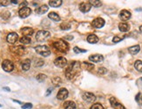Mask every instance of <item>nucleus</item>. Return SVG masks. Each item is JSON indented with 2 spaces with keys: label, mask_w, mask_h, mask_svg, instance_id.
Here are the masks:
<instances>
[{
  "label": "nucleus",
  "mask_w": 142,
  "mask_h": 109,
  "mask_svg": "<svg viewBox=\"0 0 142 109\" xmlns=\"http://www.w3.org/2000/svg\"><path fill=\"white\" fill-rule=\"evenodd\" d=\"M82 98L86 102H93L94 101H96V96L94 94L92 93H88V92H86L82 94Z\"/></svg>",
  "instance_id": "nucleus-10"
},
{
  "label": "nucleus",
  "mask_w": 142,
  "mask_h": 109,
  "mask_svg": "<svg viewBox=\"0 0 142 109\" xmlns=\"http://www.w3.org/2000/svg\"><path fill=\"white\" fill-rule=\"evenodd\" d=\"M3 89H4V90H5V91H8V92L11 91V89H10L9 87H3Z\"/></svg>",
  "instance_id": "nucleus-45"
},
{
  "label": "nucleus",
  "mask_w": 142,
  "mask_h": 109,
  "mask_svg": "<svg viewBox=\"0 0 142 109\" xmlns=\"http://www.w3.org/2000/svg\"><path fill=\"white\" fill-rule=\"evenodd\" d=\"M21 32L23 33L24 37H30L31 35L33 34V29L32 28H30V27H25V28H23V29L21 30Z\"/></svg>",
  "instance_id": "nucleus-16"
},
{
  "label": "nucleus",
  "mask_w": 142,
  "mask_h": 109,
  "mask_svg": "<svg viewBox=\"0 0 142 109\" xmlns=\"http://www.w3.org/2000/svg\"><path fill=\"white\" fill-rule=\"evenodd\" d=\"M21 67H22V69L24 71H27L30 69L31 68V60L30 59H25V61H22L21 63Z\"/></svg>",
  "instance_id": "nucleus-18"
},
{
  "label": "nucleus",
  "mask_w": 142,
  "mask_h": 109,
  "mask_svg": "<svg viewBox=\"0 0 142 109\" xmlns=\"http://www.w3.org/2000/svg\"><path fill=\"white\" fill-rule=\"evenodd\" d=\"M89 60L93 62H100L104 60V56L100 54H95V55H92V56H89Z\"/></svg>",
  "instance_id": "nucleus-14"
},
{
  "label": "nucleus",
  "mask_w": 142,
  "mask_h": 109,
  "mask_svg": "<svg viewBox=\"0 0 142 109\" xmlns=\"http://www.w3.org/2000/svg\"><path fill=\"white\" fill-rule=\"evenodd\" d=\"M91 8H92V5H91V4L89 3H86V2H83V3H81L79 4V10H80L81 12L83 13H86L88 12V11H90Z\"/></svg>",
  "instance_id": "nucleus-12"
},
{
  "label": "nucleus",
  "mask_w": 142,
  "mask_h": 109,
  "mask_svg": "<svg viewBox=\"0 0 142 109\" xmlns=\"http://www.w3.org/2000/svg\"><path fill=\"white\" fill-rule=\"evenodd\" d=\"M11 1H8V0H5V1H0V5L1 6H7L9 5Z\"/></svg>",
  "instance_id": "nucleus-40"
},
{
  "label": "nucleus",
  "mask_w": 142,
  "mask_h": 109,
  "mask_svg": "<svg viewBox=\"0 0 142 109\" xmlns=\"http://www.w3.org/2000/svg\"><path fill=\"white\" fill-rule=\"evenodd\" d=\"M1 106H2V105H1V104H0V107H1Z\"/></svg>",
  "instance_id": "nucleus-49"
},
{
  "label": "nucleus",
  "mask_w": 142,
  "mask_h": 109,
  "mask_svg": "<svg viewBox=\"0 0 142 109\" xmlns=\"http://www.w3.org/2000/svg\"><path fill=\"white\" fill-rule=\"evenodd\" d=\"M11 50H12L14 53L19 55V56H22V55L25 53V48L23 46H16V47H12L11 48Z\"/></svg>",
  "instance_id": "nucleus-17"
},
{
  "label": "nucleus",
  "mask_w": 142,
  "mask_h": 109,
  "mask_svg": "<svg viewBox=\"0 0 142 109\" xmlns=\"http://www.w3.org/2000/svg\"><path fill=\"white\" fill-rule=\"evenodd\" d=\"M54 64L58 68H64L65 66H66V64H67V61L66 58L63 57V56H59V57L55 59Z\"/></svg>",
  "instance_id": "nucleus-6"
},
{
  "label": "nucleus",
  "mask_w": 142,
  "mask_h": 109,
  "mask_svg": "<svg viewBox=\"0 0 142 109\" xmlns=\"http://www.w3.org/2000/svg\"><path fill=\"white\" fill-rule=\"evenodd\" d=\"M50 37V32L46 30H39L36 35V39L38 42H45L47 38Z\"/></svg>",
  "instance_id": "nucleus-4"
},
{
  "label": "nucleus",
  "mask_w": 142,
  "mask_h": 109,
  "mask_svg": "<svg viewBox=\"0 0 142 109\" xmlns=\"http://www.w3.org/2000/svg\"><path fill=\"white\" fill-rule=\"evenodd\" d=\"M134 68H136L139 72H142V61H136L135 63H134Z\"/></svg>",
  "instance_id": "nucleus-27"
},
{
  "label": "nucleus",
  "mask_w": 142,
  "mask_h": 109,
  "mask_svg": "<svg viewBox=\"0 0 142 109\" xmlns=\"http://www.w3.org/2000/svg\"><path fill=\"white\" fill-rule=\"evenodd\" d=\"M35 51L37 52L38 54L41 55L42 56H45V57L49 56L51 55L50 49L48 48L47 46H45V45H39V46L35 47Z\"/></svg>",
  "instance_id": "nucleus-3"
},
{
  "label": "nucleus",
  "mask_w": 142,
  "mask_h": 109,
  "mask_svg": "<svg viewBox=\"0 0 142 109\" xmlns=\"http://www.w3.org/2000/svg\"><path fill=\"white\" fill-rule=\"evenodd\" d=\"M67 97H68V91L66 88H61L57 94V98L60 99V101L66 99Z\"/></svg>",
  "instance_id": "nucleus-13"
},
{
  "label": "nucleus",
  "mask_w": 142,
  "mask_h": 109,
  "mask_svg": "<svg viewBox=\"0 0 142 109\" xmlns=\"http://www.w3.org/2000/svg\"><path fill=\"white\" fill-rule=\"evenodd\" d=\"M52 83H53L55 86H58V85L61 83V79H60L59 77H55L52 79Z\"/></svg>",
  "instance_id": "nucleus-33"
},
{
  "label": "nucleus",
  "mask_w": 142,
  "mask_h": 109,
  "mask_svg": "<svg viewBox=\"0 0 142 109\" xmlns=\"http://www.w3.org/2000/svg\"><path fill=\"white\" fill-rule=\"evenodd\" d=\"M92 24L96 29H100V28H102L103 26L105 25V20L101 17L95 18V19L93 21Z\"/></svg>",
  "instance_id": "nucleus-9"
},
{
  "label": "nucleus",
  "mask_w": 142,
  "mask_h": 109,
  "mask_svg": "<svg viewBox=\"0 0 142 109\" xmlns=\"http://www.w3.org/2000/svg\"><path fill=\"white\" fill-rule=\"evenodd\" d=\"M82 67L85 68L86 70L88 71H92L93 68H94V65L92 64V63H88V62H83L82 63Z\"/></svg>",
  "instance_id": "nucleus-26"
},
{
  "label": "nucleus",
  "mask_w": 142,
  "mask_h": 109,
  "mask_svg": "<svg viewBox=\"0 0 142 109\" xmlns=\"http://www.w3.org/2000/svg\"><path fill=\"white\" fill-rule=\"evenodd\" d=\"M46 75H44V74H39V75H38L37 76H36V79H37L38 81H39V82H42V81H44V80L46 79Z\"/></svg>",
  "instance_id": "nucleus-30"
},
{
  "label": "nucleus",
  "mask_w": 142,
  "mask_h": 109,
  "mask_svg": "<svg viewBox=\"0 0 142 109\" xmlns=\"http://www.w3.org/2000/svg\"><path fill=\"white\" fill-rule=\"evenodd\" d=\"M2 68L6 72H11L14 69V64L10 60H4L2 63Z\"/></svg>",
  "instance_id": "nucleus-5"
},
{
  "label": "nucleus",
  "mask_w": 142,
  "mask_h": 109,
  "mask_svg": "<svg viewBox=\"0 0 142 109\" xmlns=\"http://www.w3.org/2000/svg\"><path fill=\"white\" fill-rule=\"evenodd\" d=\"M48 10H49V7H48V5H46V4H44V5L40 6L39 8L36 11V12H37V14H38V15H43V14H45Z\"/></svg>",
  "instance_id": "nucleus-19"
},
{
  "label": "nucleus",
  "mask_w": 142,
  "mask_h": 109,
  "mask_svg": "<svg viewBox=\"0 0 142 109\" xmlns=\"http://www.w3.org/2000/svg\"><path fill=\"white\" fill-rule=\"evenodd\" d=\"M54 49H56L58 51L66 53L69 50V44L65 41V40H59L53 43Z\"/></svg>",
  "instance_id": "nucleus-1"
},
{
  "label": "nucleus",
  "mask_w": 142,
  "mask_h": 109,
  "mask_svg": "<svg viewBox=\"0 0 142 109\" xmlns=\"http://www.w3.org/2000/svg\"><path fill=\"white\" fill-rule=\"evenodd\" d=\"M52 90H53V87H49V88L47 89V91H46V96L50 95L51 93H52Z\"/></svg>",
  "instance_id": "nucleus-42"
},
{
  "label": "nucleus",
  "mask_w": 142,
  "mask_h": 109,
  "mask_svg": "<svg viewBox=\"0 0 142 109\" xmlns=\"http://www.w3.org/2000/svg\"><path fill=\"white\" fill-rule=\"evenodd\" d=\"M6 40H7V42H8L9 43L14 44L18 40V35L15 32H11V33H10L8 35H7Z\"/></svg>",
  "instance_id": "nucleus-11"
},
{
  "label": "nucleus",
  "mask_w": 142,
  "mask_h": 109,
  "mask_svg": "<svg viewBox=\"0 0 142 109\" xmlns=\"http://www.w3.org/2000/svg\"><path fill=\"white\" fill-rule=\"evenodd\" d=\"M136 101L137 102H139V103H140L141 105H142V94H137V96H136Z\"/></svg>",
  "instance_id": "nucleus-39"
},
{
  "label": "nucleus",
  "mask_w": 142,
  "mask_h": 109,
  "mask_svg": "<svg viewBox=\"0 0 142 109\" xmlns=\"http://www.w3.org/2000/svg\"><path fill=\"white\" fill-rule=\"evenodd\" d=\"M130 17H131V13H130L128 11L123 10V11H120V13H119V18L122 21H127V20H129Z\"/></svg>",
  "instance_id": "nucleus-15"
},
{
  "label": "nucleus",
  "mask_w": 142,
  "mask_h": 109,
  "mask_svg": "<svg viewBox=\"0 0 142 109\" xmlns=\"http://www.w3.org/2000/svg\"><path fill=\"white\" fill-rule=\"evenodd\" d=\"M73 39V35H66L65 37V40H68V41H72Z\"/></svg>",
  "instance_id": "nucleus-44"
},
{
  "label": "nucleus",
  "mask_w": 142,
  "mask_h": 109,
  "mask_svg": "<svg viewBox=\"0 0 142 109\" xmlns=\"http://www.w3.org/2000/svg\"><path fill=\"white\" fill-rule=\"evenodd\" d=\"M60 29L63 30H70V29H71V25H70L69 23H62V24H60Z\"/></svg>",
  "instance_id": "nucleus-31"
},
{
  "label": "nucleus",
  "mask_w": 142,
  "mask_h": 109,
  "mask_svg": "<svg viewBox=\"0 0 142 109\" xmlns=\"http://www.w3.org/2000/svg\"><path fill=\"white\" fill-rule=\"evenodd\" d=\"M119 29L120 31L126 32V31H128L130 29V25L126 23H120L119 24Z\"/></svg>",
  "instance_id": "nucleus-20"
},
{
  "label": "nucleus",
  "mask_w": 142,
  "mask_h": 109,
  "mask_svg": "<svg viewBox=\"0 0 142 109\" xmlns=\"http://www.w3.org/2000/svg\"><path fill=\"white\" fill-rule=\"evenodd\" d=\"M73 51L75 52L76 54H79V53H86V49H79V47H74L73 49Z\"/></svg>",
  "instance_id": "nucleus-34"
},
{
  "label": "nucleus",
  "mask_w": 142,
  "mask_h": 109,
  "mask_svg": "<svg viewBox=\"0 0 142 109\" xmlns=\"http://www.w3.org/2000/svg\"><path fill=\"white\" fill-rule=\"evenodd\" d=\"M65 109H76V104L73 101H66L64 103Z\"/></svg>",
  "instance_id": "nucleus-22"
},
{
  "label": "nucleus",
  "mask_w": 142,
  "mask_h": 109,
  "mask_svg": "<svg viewBox=\"0 0 142 109\" xmlns=\"http://www.w3.org/2000/svg\"><path fill=\"white\" fill-rule=\"evenodd\" d=\"M98 72L100 75H105L107 73V69L105 68H100L98 70Z\"/></svg>",
  "instance_id": "nucleus-36"
},
{
  "label": "nucleus",
  "mask_w": 142,
  "mask_h": 109,
  "mask_svg": "<svg viewBox=\"0 0 142 109\" xmlns=\"http://www.w3.org/2000/svg\"><path fill=\"white\" fill-rule=\"evenodd\" d=\"M128 50L132 55H136L139 53V50H140V47H139V45H135V46L128 48Z\"/></svg>",
  "instance_id": "nucleus-23"
},
{
  "label": "nucleus",
  "mask_w": 142,
  "mask_h": 109,
  "mask_svg": "<svg viewBox=\"0 0 142 109\" xmlns=\"http://www.w3.org/2000/svg\"><path fill=\"white\" fill-rule=\"evenodd\" d=\"M91 109H104V106L100 103H96V104H94V105L92 106Z\"/></svg>",
  "instance_id": "nucleus-35"
},
{
  "label": "nucleus",
  "mask_w": 142,
  "mask_h": 109,
  "mask_svg": "<svg viewBox=\"0 0 142 109\" xmlns=\"http://www.w3.org/2000/svg\"><path fill=\"white\" fill-rule=\"evenodd\" d=\"M48 17H49L50 19L55 21V22H59L60 21V16L55 12H50L48 14Z\"/></svg>",
  "instance_id": "nucleus-24"
},
{
  "label": "nucleus",
  "mask_w": 142,
  "mask_h": 109,
  "mask_svg": "<svg viewBox=\"0 0 142 109\" xmlns=\"http://www.w3.org/2000/svg\"><path fill=\"white\" fill-rule=\"evenodd\" d=\"M44 61L43 60H37L35 61V67H42L44 65Z\"/></svg>",
  "instance_id": "nucleus-37"
},
{
  "label": "nucleus",
  "mask_w": 142,
  "mask_h": 109,
  "mask_svg": "<svg viewBox=\"0 0 142 109\" xmlns=\"http://www.w3.org/2000/svg\"><path fill=\"white\" fill-rule=\"evenodd\" d=\"M31 13H32V10L30 8H28V7H25V8L20 9L18 11V15L21 18L28 17L31 15Z\"/></svg>",
  "instance_id": "nucleus-7"
},
{
  "label": "nucleus",
  "mask_w": 142,
  "mask_h": 109,
  "mask_svg": "<svg viewBox=\"0 0 142 109\" xmlns=\"http://www.w3.org/2000/svg\"><path fill=\"white\" fill-rule=\"evenodd\" d=\"M23 109H31L32 108V103H25L22 106Z\"/></svg>",
  "instance_id": "nucleus-38"
},
{
  "label": "nucleus",
  "mask_w": 142,
  "mask_h": 109,
  "mask_svg": "<svg viewBox=\"0 0 142 109\" xmlns=\"http://www.w3.org/2000/svg\"><path fill=\"white\" fill-rule=\"evenodd\" d=\"M13 101H14V102L18 103V104H21V101H16V99H13Z\"/></svg>",
  "instance_id": "nucleus-47"
},
{
  "label": "nucleus",
  "mask_w": 142,
  "mask_h": 109,
  "mask_svg": "<svg viewBox=\"0 0 142 109\" xmlns=\"http://www.w3.org/2000/svg\"><path fill=\"white\" fill-rule=\"evenodd\" d=\"M62 4V0H51L49 1V5L53 8H58Z\"/></svg>",
  "instance_id": "nucleus-21"
},
{
  "label": "nucleus",
  "mask_w": 142,
  "mask_h": 109,
  "mask_svg": "<svg viewBox=\"0 0 142 109\" xmlns=\"http://www.w3.org/2000/svg\"><path fill=\"white\" fill-rule=\"evenodd\" d=\"M139 30H140V31L142 32V26H140V27H139Z\"/></svg>",
  "instance_id": "nucleus-48"
},
{
  "label": "nucleus",
  "mask_w": 142,
  "mask_h": 109,
  "mask_svg": "<svg viewBox=\"0 0 142 109\" xmlns=\"http://www.w3.org/2000/svg\"><path fill=\"white\" fill-rule=\"evenodd\" d=\"M87 42H90V43H97L98 42V38L95 35H90L87 37Z\"/></svg>",
  "instance_id": "nucleus-25"
},
{
  "label": "nucleus",
  "mask_w": 142,
  "mask_h": 109,
  "mask_svg": "<svg viewBox=\"0 0 142 109\" xmlns=\"http://www.w3.org/2000/svg\"><path fill=\"white\" fill-rule=\"evenodd\" d=\"M31 42H32V40H31L30 37H22L20 38V42H21V43L29 44V43H31Z\"/></svg>",
  "instance_id": "nucleus-28"
},
{
  "label": "nucleus",
  "mask_w": 142,
  "mask_h": 109,
  "mask_svg": "<svg viewBox=\"0 0 142 109\" xmlns=\"http://www.w3.org/2000/svg\"><path fill=\"white\" fill-rule=\"evenodd\" d=\"M110 103L114 109H126V107L121 103H119L114 97H111L110 98Z\"/></svg>",
  "instance_id": "nucleus-8"
},
{
  "label": "nucleus",
  "mask_w": 142,
  "mask_h": 109,
  "mask_svg": "<svg viewBox=\"0 0 142 109\" xmlns=\"http://www.w3.org/2000/svg\"><path fill=\"white\" fill-rule=\"evenodd\" d=\"M89 3L91 4V5L94 7H100L102 5V2L98 1V0H91V1H89Z\"/></svg>",
  "instance_id": "nucleus-29"
},
{
  "label": "nucleus",
  "mask_w": 142,
  "mask_h": 109,
  "mask_svg": "<svg viewBox=\"0 0 142 109\" xmlns=\"http://www.w3.org/2000/svg\"><path fill=\"white\" fill-rule=\"evenodd\" d=\"M120 41H122V38H120L119 37H114L113 39H112V42H113L114 43H117V42H119Z\"/></svg>",
  "instance_id": "nucleus-41"
},
{
  "label": "nucleus",
  "mask_w": 142,
  "mask_h": 109,
  "mask_svg": "<svg viewBox=\"0 0 142 109\" xmlns=\"http://www.w3.org/2000/svg\"><path fill=\"white\" fill-rule=\"evenodd\" d=\"M11 3H12V4H18V1H16V0H11Z\"/></svg>",
  "instance_id": "nucleus-46"
},
{
  "label": "nucleus",
  "mask_w": 142,
  "mask_h": 109,
  "mask_svg": "<svg viewBox=\"0 0 142 109\" xmlns=\"http://www.w3.org/2000/svg\"><path fill=\"white\" fill-rule=\"evenodd\" d=\"M77 62L75 61H73V62L71 63V65L69 66L68 68H67V69L66 70V76L67 79L69 80H72L73 78L75 76L76 73H77V70H76V65Z\"/></svg>",
  "instance_id": "nucleus-2"
},
{
  "label": "nucleus",
  "mask_w": 142,
  "mask_h": 109,
  "mask_svg": "<svg viewBox=\"0 0 142 109\" xmlns=\"http://www.w3.org/2000/svg\"><path fill=\"white\" fill-rule=\"evenodd\" d=\"M28 4V2L27 1H24L22 2V4H20V9H22V8H25V7H26V5Z\"/></svg>",
  "instance_id": "nucleus-43"
},
{
  "label": "nucleus",
  "mask_w": 142,
  "mask_h": 109,
  "mask_svg": "<svg viewBox=\"0 0 142 109\" xmlns=\"http://www.w3.org/2000/svg\"><path fill=\"white\" fill-rule=\"evenodd\" d=\"M1 16L4 19H8L10 16H11V13H10L8 11H4L1 13Z\"/></svg>",
  "instance_id": "nucleus-32"
}]
</instances>
